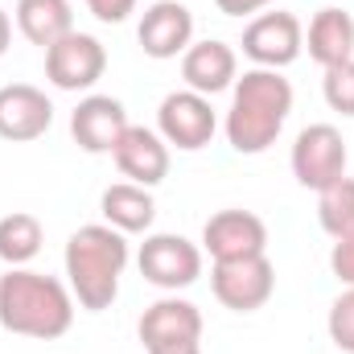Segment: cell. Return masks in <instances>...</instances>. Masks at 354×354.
Wrapping results in <instances>:
<instances>
[{"label":"cell","instance_id":"cell-1","mask_svg":"<svg viewBox=\"0 0 354 354\" xmlns=\"http://www.w3.org/2000/svg\"><path fill=\"white\" fill-rule=\"evenodd\" d=\"M288 111H292V83L280 71H264V66L243 71V79H235L231 87V107L223 120L227 145L243 157H260L284 132Z\"/></svg>","mask_w":354,"mask_h":354},{"label":"cell","instance_id":"cell-2","mask_svg":"<svg viewBox=\"0 0 354 354\" xmlns=\"http://www.w3.org/2000/svg\"><path fill=\"white\" fill-rule=\"evenodd\" d=\"M0 326L17 338L54 342L75 326V292L58 276L8 268L0 276Z\"/></svg>","mask_w":354,"mask_h":354},{"label":"cell","instance_id":"cell-3","mask_svg":"<svg viewBox=\"0 0 354 354\" xmlns=\"http://www.w3.org/2000/svg\"><path fill=\"white\" fill-rule=\"evenodd\" d=\"M62 264L75 301L87 313H103L120 297V276L128 268V235L107 223H87L66 239Z\"/></svg>","mask_w":354,"mask_h":354},{"label":"cell","instance_id":"cell-4","mask_svg":"<svg viewBox=\"0 0 354 354\" xmlns=\"http://www.w3.org/2000/svg\"><path fill=\"white\" fill-rule=\"evenodd\" d=\"M136 334L149 354H202V309L177 292L161 297L140 313Z\"/></svg>","mask_w":354,"mask_h":354},{"label":"cell","instance_id":"cell-5","mask_svg":"<svg viewBox=\"0 0 354 354\" xmlns=\"http://www.w3.org/2000/svg\"><path fill=\"white\" fill-rule=\"evenodd\" d=\"M288 165H292L297 185L322 194L326 185H334L338 177H346L351 153H346V140H342V132L334 124H309V128L297 132Z\"/></svg>","mask_w":354,"mask_h":354},{"label":"cell","instance_id":"cell-6","mask_svg":"<svg viewBox=\"0 0 354 354\" xmlns=\"http://www.w3.org/2000/svg\"><path fill=\"white\" fill-rule=\"evenodd\" d=\"M210 288L214 301L231 313H256L264 309L276 292V268L268 256H248V260H223L210 268Z\"/></svg>","mask_w":354,"mask_h":354},{"label":"cell","instance_id":"cell-7","mask_svg":"<svg viewBox=\"0 0 354 354\" xmlns=\"http://www.w3.org/2000/svg\"><path fill=\"white\" fill-rule=\"evenodd\" d=\"M157 132L169 149H181V153H198L214 140L218 132V115L210 107L206 95L198 91H169L157 107Z\"/></svg>","mask_w":354,"mask_h":354},{"label":"cell","instance_id":"cell-8","mask_svg":"<svg viewBox=\"0 0 354 354\" xmlns=\"http://www.w3.org/2000/svg\"><path fill=\"white\" fill-rule=\"evenodd\" d=\"M140 276L165 292H177V288H189L198 276H202V248L189 243L185 235H169V231H157L140 243Z\"/></svg>","mask_w":354,"mask_h":354},{"label":"cell","instance_id":"cell-9","mask_svg":"<svg viewBox=\"0 0 354 354\" xmlns=\"http://www.w3.org/2000/svg\"><path fill=\"white\" fill-rule=\"evenodd\" d=\"M107 71V50L99 37L71 29L46 50V79L58 91H91Z\"/></svg>","mask_w":354,"mask_h":354},{"label":"cell","instance_id":"cell-10","mask_svg":"<svg viewBox=\"0 0 354 354\" xmlns=\"http://www.w3.org/2000/svg\"><path fill=\"white\" fill-rule=\"evenodd\" d=\"M305 50V25L292 12H260L256 21H248L243 29V54L264 66V71H284L301 58Z\"/></svg>","mask_w":354,"mask_h":354},{"label":"cell","instance_id":"cell-11","mask_svg":"<svg viewBox=\"0 0 354 354\" xmlns=\"http://www.w3.org/2000/svg\"><path fill=\"white\" fill-rule=\"evenodd\" d=\"M202 252L223 264V260H248L268 256V227L252 210H218L202 227Z\"/></svg>","mask_w":354,"mask_h":354},{"label":"cell","instance_id":"cell-12","mask_svg":"<svg viewBox=\"0 0 354 354\" xmlns=\"http://www.w3.org/2000/svg\"><path fill=\"white\" fill-rule=\"evenodd\" d=\"M136 41L149 58L157 62H169L177 54H185L194 46V12L181 4V0H153L145 12H140V25H136Z\"/></svg>","mask_w":354,"mask_h":354},{"label":"cell","instance_id":"cell-13","mask_svg":"<svg viewBox=\"0 0 354 354\" xmlns=\"http://www.w3.org/2000/svg\"><path fill=\"white\" fill-rule=\"evenodd\" d=\"M124 132H128V111L111 95H87L71 111V136H75V145L83 153H91V157L115 153V145H120Z\"/></svg>","mask_w":354,"mask_h":354},{"label":"cell","instance_id":"cell-14","mask_svg":"<svg viewBox=\"0 0 354 354\" xmlns=\"http://www.w3.org/2000/svg\"><path fill=\"white\" fill-rule=\"evenodd\" d=\"M54 124V103L50 95L33 83H8L0 87V140L25 145L46 136Z\"/></svg>","mask_w":354,"mask_h":354},{"label":"cell","instance_id":"cell-15","mask_svg":"<svg viewBox=\"0 0 354 354\" xmlns=\"http://www.w3.org/2000/svg\"><path fill=\"white\" fill-rule=\"evenodd\" d=\"M111 157H115L120 174L128 177V181H136V185H145V189H153V185H161L169 177V145L153 128L128 124V132L120 136V145H115Z\"/></svg>","mask_w":354,"mask_h":354},{"label":"cell","instance_id":"cell-16","mask_svg":"<svg viewBox=\"0 0 354 354\" xmlns=\"http://www.w3.org/2000/svg\"><path fill=\"white\" fill-rule=\"evenodd\" d=\"M181 79H185L189 91H198V95L210 99L218 91L235 87V79H239V54L227 41H214V37L194 41L181 54Z\"/></svg>","mask_w":354,"mask_h":354},{"label":"cell","instance_id":"cell-17","mask_svg":"<svg viewBox=\"0 0 354 354\" xmlns=\"http://www.w3.org/2000/svg\"><path fill=\"white\" fill-rule=\"evenodd\" d=\"M305 50H309V58L322 71L351 62L354 58V17L346 8H334V4L322 8L309 21V29H305Z\"/></svg>","mask_w":354,"mask_h":354},{"label":"cell","instance_id":"cell-18","mask_svg":"<svg viewBox=\"0 0 354 354\" xmlns=\"http://www.w3.org/2000/svg\"><path fill=\"white\" fill-rule=\"evenodd\" d=\"M99 210H103V223L124 231V235H145L157 218V202H153V189L136 185V181H115L103 189L99 198Z\"/></svg>","mask_w":354,"mask_h":354},{"label":"cell","instance_id":"cell-19","mask_svg":"<svg viewBox=\"0 0 354 354\" xmlns=\"http://www.w3.org/2000/svg\"><path fill=\"white\" fill-rule=\"evenodd\" d=\"M17 17V29L25 41L50 50L58 37H66L75 29V12H71V0H17L12 8Z\"/></svg>","mask_w":354,"mask_h":354},{"label":"cell","instance_id":"cell-20","mask_svg":"<svg viewBox=\"0 0 354 354\" xmlns=\"http://www.w3.org/2000/svg\"><path fill=\"white\" fill-rule=\"evenodd\" d=\"M41 243H46V227L37 214L12 210L0 218V260L8 268H25L29 260H37Z\"/></svg>","mask_w":354,"mask_h":354},{"label":"cell","instance_id":"cell-21","mask_svg":"<svg viewBox=\"0 0 354 354\" xmlns=\"http://www.w3.org/2000/svg\"><path fill=\"white\" fill-rule=\"evenodd\" d=\"M317 223L330 239H342L354 231V177H338L317 194Z\"/></svg>","mask_w":354,"mask_h":354},{"label":"cell","instance_id":"cell-22","mask_svg":"<svg viewBox=\"0 0 354 354\" xmlns=\"http://www.w3.org/2000/svg\"><path fill=\"white\" fill-rule=\"evenodd\" d=\"M326 330H330V342L342 354H354V288L338 292L334 305H330V317H326Z\"/></svg>","mask_w":354,"mask_h":354},{"label":"cell","instance_id":"cell-23","mask_svg":"<svg viewBox=\"0 0 354 354\" xmlns=\"http://www.w3.org/2000/svg\"><path fill=\"white\" fill-rule=\"evenodd\" d=\"M322 95L330 103V111H342V115H354V58L342 62V66H330L326 79H322Z\"/></svg>","mask_w":354,"mask_h":354},{"label":"cell","instance_id":"cell-24","mask_svg":"<svg viewBox=\"0 0 354 354\" xmlns=\"http://www.w3.org/2000/svg\"><path fill=\"white\" fill-rule=\"evenodd\" d=\"M330 272L338 276V284L354 288V231L334 239V252H330Z\"/></svg>","mask_w":354,"mask_h":354},{"label":"cell","instance_id":"cell-25","mask_svg":"<svg viewBox=\"0 0 354 354\" xmlns=\"http://www.w3.org/2000/svg\"><path fill=\"white\" fill-rule=\"evenodd\" d=\"M91 17L103 21V25H124L132 12H136V0H87Z\"/></svg>","mask_w":354,"mask_h":354},{"label":"cell","instance_id":"cell-26","mask_svg":"<svg viewBox=\"0 0 354 354\" xmlns=\"http://www.w3.org/2000/svg\"><path fill=\"white\" fill-rule=\"evenodd\" d=\"M214 4H218L223 17H252V12H260V8L276 4V0H214Z\"/></svg>","mask_w":354,"mask_h":354},{"label":"cell","instance_id":"cell-27","mask_svg":"<svg viewBox=\"0 0 354 354\" xmlns=\"http://www.w3.org/2000/svg\"><path fill=\"white\" fill-rule=\"evenodd\" d=\"M8 41H12V21H8V12L0 8V58L8 54Z\"/></svg>","mask_w":354,"mask_h":354}]
</instances>
